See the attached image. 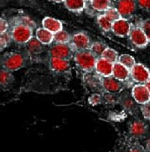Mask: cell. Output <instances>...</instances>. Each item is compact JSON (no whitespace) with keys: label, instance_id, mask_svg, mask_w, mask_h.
<instances>
[{"label":"cell","instance_id":"6da1fadb","mask_svg":"<svg viewBox=\"0 0 150 152\" xmlns=\"http://www.w3.org/2000/svg\"><path fill=\"white\" fill-rule=\"evenodd\" d=\"M97 57L90 49L76 51L74 55V60L76 64L82 71L91 72L95 69Z\"/></svg>","mask_w":150,"mask_h":152},{"label":"cell","instance_id":"7a4b0ae2","mask_svg":"<svg viewBox=\"0 0 150 152\" xmlns=\"http://www.w3.org/2000/svg\"><path fill=\"white\" fill-rule=\"evenodd\" d=\"M25 56L19 52H9L6 53L1 58L2 69H7L10 72H14L24 66Z\"/></svg>","mask_w":150,"mask_h":152},{"label":"cell","instance_id":"3957f363","mask_svg":"<svg viewBox=\"0 0 150 152\" xmlns=\"http://www.w3.org/2000/svg\"><path fill=\"white\" fill-rule=\"evenodd\" d=\"M33 29L31 27L16 21L10 31L13 41L18 45L27 44L33 38Z\"/></svg>","mask_w":150,"mask_h":152},{"label":"cell","instance_id":"277c9868","mask_svg":"<svg viewBox=\"0 0 150 152\" xmlns=\"http://www.w3.org/2000/svg\"><path fill=\"white\" fill-rule=\"evenodd\" d=\"M49 53L50 57H56V58L70 60L71 58H74L76 50L70 43L67 44L55 43V45L50 47Z\"/></svg>","mask_w":150,"mask_h":152},{"label":"cell","instance_id":"5b68a950","mask_svg":"<svg viewBox=\"0 0 150 152\" xmlns=\"http://www.w3.org/2000/svg\"><path fill=\"white\" fill-rule=\"evenodd\" d=\"M70 44L72 45L76 51H81L91 49L92 43L87 34L84 32H78L71 36Z\"/></svg>","mask_w":150,"mask_h":152},{"label":"cell","instance_id":"8992f818","mask_svg":"<svg viewBox=\"0 0 150 152\" xmlns=\"http://www.w3.org/2000/svg\"><path fill=\"white\" fill-rule=\"evenodd\" d=\"M129 39L132 43V45L138 48H144L149 44V39L146 36L145 33L142 29V28L138 25L132 27V29L129 34Z\"/></svg>","mask_w":150,"mask_h":152},{"label":"cell","instance_id":"52a82bcc","mask_svg":"<svg viewBox=\"0 0 150 152\" xmlns=\"http://www.w3.org/2000/svg\"><path fill=\"white\" fill-rule=\"evenodd\" d=\"M136 0H118L116 8L120 13L121 17L128 19L132 17L136 11Z\"/></svg>","mask_w":150,"mask_h":152},{"label":"cell","instance_id":"ba28073f","mask_svg":"<svg viewBox=\"0 0 150 152\" xmlns=\"http://www.w3.org/2000/svg\"><path fill=\"white\" fill-rule=\"evenodd\" d=\"M131 78L138 84H146L150 80V71L142 64H137L130 69Z\"/></svg>","mask_w":150,"mask_h":152},{"label":"cell","instance_id":"9c48e42d","mask_svg":"<svg viewBox=\"0 0 150 152\" xmlns=\"http://www.w3.org/2000/svg\"><path fill=\"white\" fill-rule=\"evenodd\" d=\"M132 96L139 104L150 102V92L145 84H138L132 87Z\"/></svg>","mask_w":150,"mask_h":152},{"label":"cell","instance_id":"30bf717a","mask_svg":"<svg viewBox=\"0 0 150 152\" xmlns=\"http://www.w3.org/2000/svg\"><path fill=\"white\" fill-rule=\"evenodd\" d=\"M132 25L126 18H121L112 23V32L115 35L120 38H126L129 36L130 31L132 29Z\"/></svg>","mask_w":150,"mask_h":152},{"label":"cell","instance_id":"8fae6325","mask_svg":"<svg viewBox=\"0 0 150 152\" xmlns=\"http://www.w3.org/2000/svg\"><path fill=\"white\" fill-rule=\"evenodd\" d=\"M50 69L51 71L58 75H65L67 74L71 70L70 62L67 59L50 57Z\"/></svg>","mask_w":150,"mask_h":152},{"label":"cell","instance_id":"7c38bea8","mask_svg":"<svg viewBox=\"0 0 150 152\" xmlns=\"http://www.w3.org/2000/svg\"><path fill=\"white\" fill-rule=\"evenodd\" d=\"M101 84L104 90H106L107 92H111L114 94L121 91L123 89L122 81L118 80L112 75L107 76V77L101 76Z\"/></svg>","mask_w":150,"mask_h":152},{"label":"cell","instance_id":"4fadbf2b","mask_svg":"<svg viewBox=\"0 0 150 152\" xmlns=\"http://www.w3.org/2000/svg\"><path fill=\"white\" fill-rule=\"evenodd\" d=\"M113 64L112 63L106 60L103 58H98L96 64L95 70L97 75L101 77H107V76L112 75V69H113Z\"/></svg>","mask_w":150,"mask_h":152},{"label":"cell","instance_id":"5bb4252c","mask_svg":"<svg viewBox=\"0 0 150 152\" xmlns=\"http://www.w3.org/2000/svg\"><path fill=\"white\" fill-rule=\"evenodd\" d=\"M112 76L118 79V80L124 82L131 77V73L128 68L124 66L121 63L117 62L113 64Z\"/></svg>","mask_w":150,"mask_h":152},{"label":"cell","instance_id":"9a60e30c","mask_svg":"<svg viewBox=\"0 0 150 152\" xmlns=\"http://www.w3.org/2000/svg\"><path fill=\"white\" fill-rule=\"evenodd\" d=\"M42 25L43 28L48 29L53 34L60 31L63 29L62 23L56 18H51V17H46L42 20Z\"/></svg>","mask_w":150,"mask_h":152},{"label":"cell","instance_id":"2e32d148","mask_svg":"<svg viewBox=\"0 0 150 152\" xmlns=\"http://www.w3.org/2000/svg\"><path fill=\"white\" fill-rule=\"evenodd\" d=\"M35 37L44 45H50L54 42V34L45 28H37Z\"/></svg>","mask_w":150,"mask_h":152},{"label":"cell","instance_id":"e0dca14e","mask_svg":"<svg viewBox=\"0 0 150 152\" xmlns=\"http://www.w3.org/2000/svg\"><path fill=\"white\" fill-rule=\"evenodd\" d=\"M129 131L130 134L134 137H142L147 132V125L143 121L138 120L133 121L132 125H130Z\"/></svg>","mask_w":150,"mask_h":152},{"label":"cell","instance_id":"ac0fdd59","mask_svg":"<svg viewBox=\"0 0 150 152\" xmlns=\"http://www.w3.org/2000/svg\"><path fill=\"white\" fill-rule=\"evenodd\" d=\"M86 0H65V7L73 13H81L86 8Z\"/></svg>","mask_w":150,"mask_h":152},{"label":"cell","instance_id":"d6986e66","mask_svg":"<svg viewBox=\"0 0 150 152\" xmlns=\"http://www.w3.org/2000/svg\"><path fill=\"white\" fill-rule=\"evenodd\" d=\"M43 44L35 38H32L26 44V50L30 55H35L40 54L43 50Z\"/></svg>","mask_w":150,"mask_h":152},{"label":"cell","instance_id":"ffe728a7","mask_svg":"<svg viewBox=\"0 0 150 152\" xmlns=\"http://www.w3.org/2000/svg\"><path fill=\"white\" fill-rule=\"evenodd\" d=\"M14 80V77L12 75V72L4 69H1V72H0V85H1L2 88L7 89L8 87L11 86Z\"/></svg>","mask_w":150,"mask_h":152},{"label":"cell","instance_id":"44dd1931","mask_svg":"<svg viewBox=\"0 0 150 152\" xmlns=\"http://www.w3.org/2000/svg\"><path fill=\"white\" fill-rule=\"evenodd\" d=\"M119 102L123 107V109L125 110H127V111H133L136 109L137 104H138L132 96L130 97L128 95L123 96L122 98L120 99Z\"/></svg>","mask_w":150,"mask_h":152},{"label":"cell","instance_id":"7402d4cb","mask_svg":"<svg viewBox=\"0 0 150 152\" xmlns=\"http://www.w3.org/2000/svg\"><path fill=\"white\" fill-rule=\"evenodd\" d=\"M92 9L97 12H103L111 7V0H90Z\"/></svg>","mask_w":150,"mask_h":152},{"label":"cell","instance_id":"603a6c76","mask_svg":"<svg viewBox=\"0 0 150 152\" xmlns=\"http://www.w3.org/2000/svg\"><path fill=\"white\" fill-rule=\"evenodd\" d=\"M107 48V46L105 43L101 42V41H96V42H93L91 44L90 50L95 54L97 58H101L103 52L105 51V49Z\"/></svg>","mask_w":150,"mask_h":152},{"label":"cell","instance_id":"cb8c5ba5","mask_svg":"<svg viewBox=\"0 0 150 152\" xmlns=\"http://www.w3.org/2000/svg\"><path fill=\"white\" fill-rule=\"evenodd\" d=\"M101 58H105L106 60L112 63V64H115V63L118 62L119 55L118 53L115 49L107 47V49H105V51L101 55Z\"/></svg>","mask_w":150,"mask_h":152},{"label":"cell","instance_id":"d4e9b609","mask_svg":"<svg viewBox=\"0 0 150 152\" xmlns=\"http://www.w3.org/2000/svg\"><path fill=\"white\" fill-rule=\"evenodd\" d=\"M97 23L99 24L100 28L105 32L112 31V23H113L110 21L108 18L104 15V14L97 16Z\"/></svg>","mask_w":150,"mask_h":152},{"label":"cell","instance_id":"484cf974","mask_svg":"<svg viewBox=\"0 0 150 152\" xmlns=\"http://www.w3.org/2000/svg\"><path fill=\"white\" fill-rule=\"evenodd\" d=\"M71 39V36L70 35L68 32L65 30H60L54 34V42L55 43H61V44H67L70 43Z\"/></svg>","mask_w":150,"mask_h":152},{"label":"cell","instance_id":"4316f807","mask_svg":"<svg viewBox=\"0 0 150 152\" xmlns=\"http://www.w3.org/2000/svg\"><path fill=\"white\" fill-rule=\"evenodd\" d=\"M118 62L121 63L124 66L128 68L129 69H131L135 64H136V61L135 58L132 57L130 54H121L118 58Z\"/></svg>","mask_w":150,"mask_h":152},{"label":"cell","instance_id":"83f0119b","mask_svg":"<svg viewBox=\"0 0 150 152\" xmlns=\"http://www.w3.org/2000/svg\"><path fill=\"white\" fill-rule=\"evenodd\" d=\"M104 15L107 17V18L109 19L110 21L113 23L117 20H118L119 18H121V15H120V13L118 12V9L115 7H110L109 9H107L104 12Z\"/></svg>","mask_w":150,"mask_h":152},{"label":"cell","instance_id":"f1b7e54d","mask_svg":"<svg viewBox=\"0 0 150 152\" xmlns=\"http://www.w3.org/2000/svg\"><path fill=\"white\" fill-rule=\"evenodd\" d=\"M13 40L12 39V35H11V33L9 31L4 32V33H2L1 34V37H0V48L1 50L6 48L9 44Z\"/></svg>","mask_w":150,"mask_h":152},{"label":"cell","instance_id":"f546056e","mask_svg":"<svg viewBox=\"0 0 150 152\" xmlns=\"http://www.w3.org/2000/svg\"><path fill=\"white\" fill-rule=\"evenodd\" d=\"M102 98L107 104H115L120 100L118 98V96L114 94V93L107 92V91H106V93L102 94Z\"/></svg>","mask_w":150,"mask_h":152},{"label":"cell","instance_id":"4dcf8cb0","mask_svg":"<svg viewBox=\"0 0 150 152\" xmlns=\"http://www.w3.org/2000/svg\"><path fill=\"white\" fill-rule=\"evenodd\" d=\"M139 26L142 28V29L145 33L146 36L148 37V39L150 42V18H146V19L142 20Z\"/></svg>","mask_w":150,"mask_h":152},{"label":"cell","instance_id":"1f68e13d","mask_svg":"<svg viewBox=\"0 0 150 152\" xmlns=\"http://www.w3.org/2000/svg\"><path fill=\"white\" fill-rule=\"evenodd\" d=\"M16 21H18V22H19V23H22L25 24V25H27V26L31 27L32 28H35L36 27V24H35V23L34 22L31 18H29V17H26V16H24V17H19V18H18L17 19H16Z\"/></svg>","mask_w":150,"mask_h":152},{"label":"cell","instance_id":"d6a6232c","mask_svg":"<svg viewBox=\"0 0 150 152\" xmlns=\"http://www.w3.org/2000/svg\"><path fill=\"white\" fill-rule=\"evenodd\" d=\"M102 99H103L102 95H101L99 94H93L89 97L88 101H89V103L91 104V105H97V104H99L101 102Z\"/></svg>","mask_w":150,"mask_h":152},{"label":"cell","instance_id":"836d02e7","mask_svg":"<svg viewBox=\"0 0 150 152\" xmlns=\"http://www.w3.org/2000/svg\"><path fill=\"white\" fill-rule=\"evenodd\" d=\"M136 3L139 9L150 12V0H136Z\"/></svg>","mask_w":150,"mask_h":152},{"label":"cell","instance_id":"e575fe53","mask_svg":"<svg viewBox=\"0 0 150 152\" xmlns=\"http://www.w3.org/2000/svg\"><path fill=\"white\" fill-rule=\"evenodd\" d=\"M141 112L143 116L150 121V102L143 104L141 106Z\"/></svg>","mask_w":150,"mask_h":152},{"label":"cell","instance_id":"d590c367","mask_svg":"<svg viewBox=\"0 0 150 152\" xmlns=\"http://www.w3.org/2000/svg\"><path fill=\"white\" fill-rule=\"evenodd\" d=\"M9 22L4 18H1V20H0V33L2 34V33L9 31Z\"/></svg>","mask_w":150,"mask_h":152},{"label":"cell","instance_id":"8d00e7d4","mask_svg":"<svg viewBox=\"0 0 150 152\" xmlns=\"http://www.w3.org/2000/svg\"><path fill=\"white\" fill-rule=\"evenodd\" d=\"M126 152H145V151L141 145H134L130 149H128Z\"/></svg>","mask_w":150,"mask_h":152},{"label":"cell","instance_id":"74e56055","mask_svg":"<svg viewBox=\"0 0 150 152\" xmlns=\"http://www.w3.org/2000/svg\"><path fill=\"white\" fill-rule=\"evenodd\" d=\"M146 149H147L148 151H149L150 152V139L149 140H148L147 142H146Z\"/></svg>","mask_w":150,"mask_h":152},{"label":"cell","instance_id":"f35d334b","mask_svg":"<svg viewBox=\"0 0 150 152\" xmlns=\"http://www.w3.org/2000/svg\"><path fill=\"white\" fill-rule=\"evenodd\" d=\"M145 85H146V86H147V88L149 89V92H150V80L149 81H148L147 83H146Z\"/></svg>","mask_w":150,"mask_h":152},{"label":"cell","instance_id":"ab89813d","mask_svg":"<svg viewBox=\"0 0 150 152\" xmlns=\"http://www.w3.org/2000/svg\"><path fill=\"white\" fill-rule=\"evenodd\" d=\"M51 1H53V2H55V3H64L65 2V0H51Z\"/></svg>","mask_w":150,"mask_h":152},{"label":"cell","instance_id":"60d3db41","mask_svg":"<svg viewBox=\"0 0 150 152\" xmlns=\"http://www.w3.org/2000/svg\"><path fill=\"white\" fill-rule=\"evenodd\" d=\"M86 1H90V0H86Z\"/></svg>","mask_w":150,"mask_h":152}]
</instances>
